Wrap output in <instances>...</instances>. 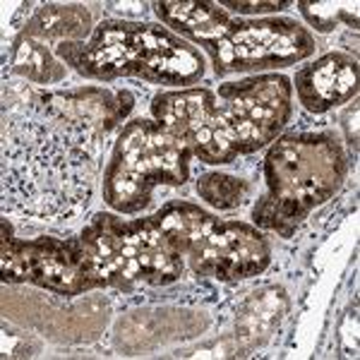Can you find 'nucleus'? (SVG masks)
<instances>
[{
	"instance_id": "1a4fd4ad",
	"label": "nucleus",
	"mask_w": 360,
	"mask_h": 360,
	"mask_svg": "<svg viewBox=\"0 0 360 360\" xmlns=\"http://www.w3.org/2000/svg\"><path fill=\"white\" fill-rule=\"evenodd\" d=\"M152 115L205 164L221 166L238 159L217 91L209 86L161 91L152 101Z\"/></svg>"
},
{
	"instance_id": "9b49d317",
	"label": "nucleus",
	"mask_w": 360,
	"mask_h": 360,
	"mask_svg": "<svg viewBox=\"0 0 360 360\" xmlns=\"http://www.w3.org/2000/svg\"><path fill=\"white\" fill-rule=\"evenodd\" d=\"M37 98L44 108L63 118L82 123L108 137L135 108V94L130 89L111 86H77V89H37Z\"/></svg>"
},
{
	"instance_id": "6ab92c4d",
	"label": "nucleus",
	"mask_w": 360,
	"mask_h": 360,
	"mask_svg": "<svg viewBox=\"0 0 360 360\" xmlns=\"http://www.w3.org/2000/svg\"><path fill=\"white\" fill-rule=\"evenodd\" d=\"M291 3H233V0H229V3H221V8L224 10H231V13H236V15H264V13H281L283 8H288Z\"/></svg>"
},
{
	"instance_id": "423d86ee",
	"label": "nucleus",
	"mask_w": 360,
	"mask_h": 360,
	"mask_svg": "<svg viewBox=\"0 0 360 360\" xmlns=\"http://www.w3.org/2000/svg\"><path fill=\"white\" fill-rule=\"evenodd\" d=\"M91 250L106 288L135 291L171 286L185 274V257L147 219L123 221L115 214H96L79 233Z\"/></svg>"
},
{
	"instance_id": "2eb2a0df",
	"label": "nucleus",
	"mask_w": 360,
	"mask_h": 360,
	"mask_svg": "<svg viewBox=\"0 0 360 360\" xmlns=\"http://www.w3.org/2000/svg\"><path fill=\"white\" fill-rule=\"evenodd\" d=\"M10 72L32 84H56L65 79V63L56 56L51 44L20 34L13 46Z\"/></svg>"
},
{
	"instance_id": "7ed1b4c3",
	"label": "nucleus",
	"mask_w": 360,
	"mask_h": 360,
	"mask_svg": "<svg viewBox=\"0 0 360 360\" xmlns=\"http://www.w3.org/2000/svg\"><path fill=\"white\" fill-rule=\"evenodd\" d=\"M53 51L75 72L98 82L137 77L188 89L207 70L193 44L156 22L106 20L94 27L86 41H63Z\"/></svg>"
},
{
	"instance_id": "0eeeda50",
	"label": "nucleus",
	"mask_w": 360,
	"mask_h": 360,
	"mask_svg": "<svg viewBox=\"0 0 360 360\" xmlns=\"http://www.w3.org/2000/svg\"><path fill=\"white\" fill-rule=\"evenodd\" d=\"M0 276L3 283H34L58 295H82L106 288L91 250L82 238L41 236L20 240L3 219L0 240Z\"/></svg>"
},
{
	"instance_id": "dca6fc26",
	"label": "nucleus",
	"mask_w": 360,
	"mask_h": 360,
	"mask_svg": "<svg viewBox=\"0 0 360 360\" xmlns=\"http://www.w3.org/2000/svg\"><path fill=\"white\" fill-rule=\"evenodd\" d=\"M197 195L205 200L209 207L219 212H231L238 209L250 195V185L245 180L229 176V173H205L197 178Z\"/></svg>"
},
{
	"instance_id": "4468645a",
	"label": "nucleus",
	"mask_w": 360,
	"mask_h": 360,
	"mask_svg": "<svg viewBox=\"0 0 360 360\" xmlns=\"http://www.w3.org/2000/svg\"><path fill=\"white\" fill-rule=\"evenodd\" d=\"M91 32V15L84 5H41L20 34L58 46L63 41H86Z\"/></svg>"
},
{
	"instance_id": "f8f14e48",
	"label": "nucleus",
	"mask_w": 360,
	"mask_h": 360,
	"mask_svg": "<svg viewBox=\"0 0 360 360\" xmlns=\"http://www.w3.org/2000/svg\"><path fill=\"white\" fill-rule=\"evenodd\" d=\"M298 101L310 113H327L358 96L360 68L348 53H327L310 65H303L293 77Z\"/></svg>"
},
{
	"instance_id": "aec40b11",
	"label": "nucleus",
	"mask_w": 360,
	"mask_h": 360,
	"mask_svg": "<svg viewBox=\"0 0 360 360\" xmlns=\"http://www.w3.org/2000/svg\"><path fill=\"white\" fill-rule=\"evenodd\" d=\"M344 127H346V139L353 147V152L358 149V103H353V108H348L344 113Z\"/></svg>"
},
{
	"instance_id": "f3484780",
	"label": "nucleus",
	"mask_w": 360,
	"mask_h": 360,
	"mask_svg": "<svg viewBox=\"0 0 360 360\" xmlns=\"http://www.w3.org/2000/svg\"><path fill=\"white\" fill-rule=\"evenodd\" d=\"M300 15L307 20V25L315 27L317 32H332L341 22L348 27H358V3H298Z\"/></svg>"
},
{
	"instance_id": "9d476101",
	"label": "nucleus",
	"mask_w": 360,
	"mask_h": 360,
	"mask_svg": "<svg viewBox=\"0 0 360 360\" xmlns=\"http://www.w3.org/2000/svg\"><path fill=\"white\" fill-rule=\"evenodd\" d=\"M271 262V245L255 226L212 217L185 252V264L197 276L240 281L257 276Z\"/></svg>"
},
{
	"instance_id": "39448f33",
	"label": "nucleus",
	"mask_w": 360,
	"mask_h": 360,
	"mask_svg": "<svg viewBox=\"0 0 360 360\" xmlns=\"http://www.w3.org/2000/svg\"><path fill=\"white\" fill-rule=\"evenodd\" d=\"M346 173V152L329 132L283 135L274 139L264 159L266 195L295 226L339 193Z\"/></svg>"
},
{
	"instance_id": "f257e3e1",
	"label": "nucleus",
	"mask_w": 360,
	"mask_h": 360,
	"mask_svg": "<svg viewBox=\"0 0 360 360\" xmlns=\"http://www.w3.org/2000/svg\"><path fill=\"white\" fill-rule=\"evenodd\" d=\"M101 135L44 108L37 89L3 108V209L37 219L75 217L89 205Z\"/></svg>"
},
{
	"instance_id": "a211bd4d",
	"label": "nucleus",
	"mask_w": 360,
	"mask_h": 360,
	"mask_svg": "<svg viewBox=\"0 0 360 360\" xmlns=\"http://www.w3.org/2000/svg\"><path fill=\"white\" fill-rule=\"evenodd\" d=\"M252 219L257 226H262L266 231H274V233H278L281 238H291L295 233V229H298V226L276 207V202L271 200L269 195H262L257 200V205L252 209Z\"/></svg>"
},
{
	"instance_id": "20e7f679",
	"label": "nucleus",
	"mask_w": 360,
	"mask_h": 360,
	"mask_svg": "<svg viewBox=\"0 0 360 360\" xmlns=\"http://www.w3.org/2000/svg\"><path fill=\"white\" fill-rule=\"evenodd\" d=\"M193 152L159 120L137 118L123 127L103 171V200L113 212L137 214L156 185H183Z\"/></svg>"
},
{
	"instance_id": "f03ea898",
	"label": "nucleus",
	"mask_w": 360,
	"mask_h": 360,
	"mask_svg": "<svg viewBox=\"0 0 360 360\" xmlns=\"http://www.w3.org/2000/svg\"><path fill=\"white\" fill-rule=\"evenodd\" d=\"M154 13L173 34L205 49L219 77L288 68L317 49L315 34L291 17L243 20L207 0H164Z\"/></svg>"
},
{
	"instance_id": "412c9836",
	"label": "nucleus",
	"mask_w": 360,
	"mask_h": 360,
	"mask_svg": "<svg viewBox=\"0 0 360 360\" xmlns=\"http://www.w3.org/2000/svg\"><path fill=\"white\" fill-rule=\"evenodd\" d=\"M106 8L113 10V13H120L123 17H127V15L135 17V22H137L139 17L147 15L149 5L147 3H106Z\"/></svg>"
},
{
	"instance_id": "6e6552de",
	"label": "nucleus",
	"mask_w": 360,
	"mask_h": 360,
	"mask_svg": "<svg viewBox=\"0 0 360 360\" xmlns=\"http://www.w3.org/2000/svg\"><path fill=\"white\" fill-rule=\"evenodd\" d=\"M214 91L238 156L274 142L293 115V84L286 75H255Z\"/></svg>"
},
{
	"instance_id": "ddd939ff",
	"label": "nucleus",
	"mask_w": 360,
	"mask_h": 360,
	"mask_svg": "<svg viewBox=\"0 0 360 360\" xmlns=\"http://www.w3.org/2000/svg\"><path fill=\"white\" fill-rule=\"evenodd\" d=\"M288 310V298L283 288L266 286L262 291H255L243 305V312L238 317V346L243 351L264 344L271 332L278 327Z\"/></svg>"
}]
</instances>
